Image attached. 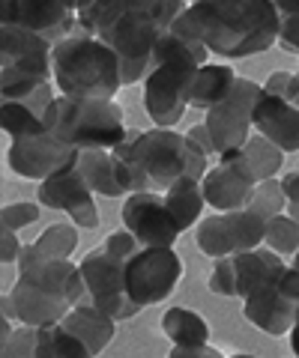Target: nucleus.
Instances as JSON below:
<instances>
[{
  "label": "nucleus",
  "instance_id": "nucleus-28",
  "mask_svg": "<svg viewBox=\"0 0 299 358\" xmlns=\"http://www.w3.org/2000/svg\"><path fill=\"white\" fill-rule=\"evenodd\" d=\"M162 331L174 346H201L209 343V322L197 310L171 308L162 317Z\"/></svg>",
  "mask_w": 299,
  "mask_h": 358
},
{
  "label": "nucleus",
  "instance_id": "nucleus-7",
  "mask_svg": "<svg viewBox=\"0 0 299 358\" xmlns=\"http://www.w3.org/2000/svg\"><path fill=\"white\" fill-rule=\"evenodd\" d=\"M270 218L260 215L254 206L234 209V212H216L197 224V248L213 260L242 251H254L267 242Z\"/></svg>",
  "mask_w": 299,
  "mask_h": 358
},
{
  "label": "nucleus",
  "instance_id": "nucleus-36",
  "mask_svg": "<svg viewBox=\"0 0 299 358\" xmlns=\"http://www.w3.org/2000/svg\"><path fill=\"white\" fill-rule=\"evenodd\" d=\"M263 90L267 93L281 96L284 102H291L293 108H299V72H272L267 81H263Z\"/></svg>",
  "mask_w": 299,
  "mask_h": 358
},
{
  "label": "nucleus",
  "instance_id": "nucleus-40",
  "mask_svg": "<svg viewBox=\"0 0 299 358\" xmlns=\"http://www.w3.org/2000/svg\"><path fill=\"white\" fill-rule=\"evenodd\" d=\"M168 358H225V355H221L216 346L201 343V346H174Z\"/></svg>",
  "mask_w": 299,
  "mask_h": 358
},
{
  "label": "nucleus",
  "instance_id": "nucleus-39",
  "mask_svg": "<svg viewBox=\"0 0 299 358\" xmlns=\"http://www.w3.org/2000/svg\"><path fill=\"white\" fill-rule=\"evenodd\" d=\"M279 45H281L284 51H296L299 54V15H284L281 18Z\"/></svg>",
  "mask_w": 299,
  "mask_h": 358
},
{
  "label": "nucleus",
  "instance_id": "nucleus-8",
  "mask_svg": "<svg viewBox=\"0 0 299 358\" xmlns=\"http://www.w3.org/2000/svg\"><path fill=\"white\" fill-rule=\"evenodd\" d=\"M81 275L87 284V299L96 308H102L111 320H129L141 310V305L129 296L126 287V260L111 254L105 245H96L90 254H84Z\"/></svg>",
  "mask_w": 299,
  "mask_h": 358
},
{
  "label": "nucleus",
  "instance_id": "nucleus-42",
  "mask_svg": "<svg viewBox=\"0 0 299 358\" xmlns=\"http://www.w3.org/2000/svg\"><path fill=\"white\" fill-rule=\"evenodd\" d=\"M281 188L287 197V209H299V173H284L281 176Z\"/></svg>",
  "mask_w": 299,
  "mask_h": 358
},
{
  "label": "nucleus",
  "instance_id": "nucleus-35",
  "mask_svg": "<svg viewBox=\"0 0 299 358\" xmlns=\"http://www.w3.org/2000/svg\"><path fill=\"white\" fill-rule=\"evenodd\" d=\"M36 218H39V203H27V200H15V203L4 206V212H0L4 230H15V233L21 227H30Z\"/></svg>",
  "mask_w": 299,
  "mask_h": 358
},
{
  "label": "nucleus",
  "instance_id": "nucleus-26",
  "mask_svg": "<svg viewBox=\"0 0 299 358\" xmlns=\"http://www.w3.org/2000/svg\"><path fill=\"white\" fill-rule=\"evenodd\" d=\"M165 200H168V206H171L174 218H176V224H180L183 233L189 230V227H195V221H197V215H201V209L207 206L201 179H195V176L176 179L168 192H165Z\"/></svg>",
  "mask_w": 299,
  "mask_h": 358
},
{
  "label": "nucleus",
  "instance_id": "nucleus-18",
  "mask_svg": "<svg viewBox=\"0 0 299 358\" xmlns=\"http://www.w3.org/2000/svg\"><path fill=\"white\" fill-rule=\"evenodd\" d=\"M78 171L93 188V194L102 197H129L135 192H150L138 167L126 159H117L111 150H81Z\"/></svg>",
  "mask_w": 299,
  "mask_h": 358
},
{
  "label": "nucleus",
  "instance_id": "nucleus-9",
  "mask_svg": "<svg viewBox=\"0 0 299 358\" xmlns=\"http://www.w3.org/2000/svg\"><path fill=\"white\" fill-rule=\"evenodd\" d=\"M197 66L156 63L144 78V108L159 129H174L192 108V84Z\"/></svg>",
  "mask_w": 299,
  "mask_h": 358
},
{
  "label": "nucleus",
  "instance_id": "nucleus-3",
  "mask_svg": "<svg viewBox=\"0 0 299 358\" xmlns=\"http://www.w3.org/2000/svg\"><path fill=\"white\" fill-rule=\"evenodd\" d=\"M117 159H126L138 167L147 179L150 192L165 194L168 188L183 176L204 179L209 164V155L197 147L189 134H180L174 129H150L138 131L129 129V141H123L120 147L111 150Z\"/></svg>",
  "mask_w": 299,
  "mask_h": 358
},
{
  "label": "nucleus",
  "instance_id": "nucleus-4",
  "mask_svg": "<svg viewBox=\"0 0 299 358\" xmlns=\"http://www.w3.org/2000/svg\"><path fill=\"white\" fill-rule=\"evenodd\" d=\"M54 84L63 96L72 99H114L123 87L120 60L108 45L75 30L72 36L54 45Z\"/></svg>",
  "mask_w": 299,
  "mask_h": 358
},
{
  "label": "nucleus",
  "instance_id": "nucleus-17",
  "mask_svg": "<svg viewBox=\"0 0 299 358\" xmlns=\"http://www.w3.org/2000/svg\"><path fill=\"white\" fill-rule=\"evenodd\" d=\"M51 54H54V42L39 36L36 30L18 24H0V63H4V72L54 81Z\"/></svg>",
  "mask_w": 299,
  "mask_h": 358
},
{
  "label": "nucleus",
  "instance_id": "nucleus-20",
  "mask_svg": "<svg viewBox=\"0 0 299 358\" xmlns=\"http://www.w3.org/2000/svg\"><path fill=\"white\" fill-rule=\"evenodd\" d=\"M254 131L272 141L281 152L299 150V108L284 102L281 96L263 90L254 105Z\"/></svg>",
  "mask_w": 299,
  "mask_h": 358
},
{
  "label": "nucleus",
  "instance_id": "nucleus-2",
  "mask_svg": "<svg viewBox=\"0 0 299 358\" xmlns=\"http://www.w3.org/2000/svg\"><path fill=\"white\" fill-rule=\"evenodd\" d=\"M171 30L204 42L209 54L239 60L279 42L281 13L272 0H195Z\"/></svg>",
  "mask_w": 299,
  "mask_h": 358
},
{
  "label": "nucleus",
  "instance_id": "nucleus-43",
  "mask_svg": "<svg viewBox=\"0 0 299 358\" xmlns=\"http://www.w3.org/2000/svg\"><path fill=\"white\" fill-rule=\"evenodd\" d=\"M272 3L281 13V18L284 15H299V0H272Z\"/></svg>",
  "mask_w": 299,
  "mask_h": 358
},
{
  "label": "nucleus",
  "instance_id": "nucleus-5",
  "mask_svg": "<svg viewBox=\"0 0 299 358\" xmlns=\"http://www.w3.org/2000/svg\"><path fill=\"white\" fill-rule=\"evenodd\" d=\"M46 126L75 150H114L129 141L123 108L114 99H72L60 93L46 110Z\"/></svg>",
  "mask_w": 299,
  "mask_h": 358
},
{
  "label": "nucleus",
  "instance_id": "nucleus-45",
  "mask_svg": "<svg viewBox=\"0 0 299 358\" xmlns=\"http://www.w3.org/2000/svg\"><path fill=\"white\" fill-rule=\"evenodd\" d=\"M230 358H254V355H246V352H239V355H230Z\"/></svg>",
  "mask_w": 299,
  "mask_h": 358
},
{
  "label": "nucleus",
  "instance_id": "nucleus-46",
  "mask_svg": "<svg viewBox=\"0 0 299 358\" xmlns=\"http://www.w3.org/2000/svg\"><path fill=\"white\" fill-rule=\"evenodd\" d=\"M293 358H296V355H293Z\"/></svg>",
  "mask_w": 299,
  "mask_h": 358
},
{
  "label": "nucleus",
  "instance_id": "nucleus-34",
  "mask_svg": "<svg viewBox=\"0 0 299 358\" xmlns=\"http://www.w3.org/2000/svg\"><path fill=\"white\" fill-rule=\"evenodd\" d=\"M36 341H39V329L15 326V331L4 338V355L0 358H36Z\"/></svg>",
  "mask_w": 299,
  "mask_h": 358
},
{
  "label": "nucleus",
  "instance_id": "nucleus-1",
  "mask_svg": "<svg viewBox=\"0 0 299 358\" xmlns=\"http://www.w3.org/2000/svg\"><path fill=\"white\" fill-rule=\"evenodd\" d=\"M183 13V0H93L78 15V30L99 36L117 54L123 87H129L147 78L162 33Z\"/></svg>",
  "mask_w": 299,
  "mask_h": 358
},
{
  "label": "nucleus",
  "instance_id": "nucleus-29",
  "mask_svg": "<svg viewBox=\"0 0 299 358\" xmlns=\"http://www.w3.org/2000/svg\"><path fill=\"white\" fill-rule=\"evenodd\" d=\"M209 60V48L204 42L197 39H189V36H180V33H162V39L153 51V66L156 63H189V66H207Z\"/></svg>",
  "mask_w": 299,
  "mask_h": 358
},
{
  "label": "nucleus",
  "instance_id": "nucleus-22",
  "mask_svg": "<svg viewBox=\"0 0 299 358\" xmlns=\"http://www.w3.org/2000/svg\"><path fill=\"white\" fill-rule=\"evenodd\" d=\"M18 278L27 284L48 289L54 296H63L66 301H72V305H78L81 299H87V284H84L81 266H75L72 260H46V263L18 268Z\"/></svg>",
  "mask_w": 299,
  "mask_h": 358
},
{
  "label": "nucleus",
  "instance_id": "nucleus-37",
  "mask_svg": "<svg viewBox=\"0 0 299 358\" xmlns=\"http://www.w3.org/2000/svg\"><path fill=\"white\" fill-rule=\"evenodd\" d=\"M102 245H105V248L114 254V257H120V260H129V257H135V254L144 248V245H141L135 236H132L126 227L117 230V233H111V236H108Z\"/></svg>",
  "mask_w": 299,
  "mask_h": 358
},
{
  "label": "nucleus",
  "instance_id": "nucleus-38",
  "mask_svg": "<svg viewBox=\"0 0 299 358\" xmlns=\"http://www.w3.org/2000/svg\"><path fill=\"white\" fill-rule=\"evenodd\" d=\"M21 251H25V245L18 242L15 230H0V263H4V266L18 263Z\"/></svg>",
  "mask_w": 299,
  "mask_h": 358
},
{
  "label": "nucleus",
  "instance_id": "nucleus-31",
  "mask_svg": "<svg viewBox=\"0 0 299 358\" xmlns=\"http://www.w3.org/2000/svg\"><path fill=\"white\" fill-rule=\"evenodd\" d=\"M0 126H4V131L9 134V141H21V138H33V134L48 131L46 120L39 114H33V110L21 102L0 105Z\"/></svg>",
  "mask_w": 299,
  "mask_h": 358
},
{
  "label": "nucleus",
  "instance_id": "nucleus-6",
  "mask_svg": "<svg viewBox=\"0 0 299 358\" xmlns=\"http://www.w3.org/2000/svg\"><path fill=\"white\" fill-rule=\"evenodd\" d=\"M299 310V272L293 266H281L272 272L254 293L246 299L242 317L258 331L281 338L291 334Z\"/></svg>",
  "mask_w": 299,
  "mask_h": 358
},
{
  "label": "nucleus",
  "instance_id": "nucleus-21",
  "mask_svg": "<svg viewBox=\"0 0 299 358\" xmlns=\"http://www.w3.org/2000/svg\"><path fill=\"white\" fill-rule=\"evenodd\" d=\"M9 296L15 301V320L21 326H33V329H42V326H51V322H60L66 313H69L75 305L66 301L63 296H54L48 289H42L36 284H27V281H15V287L9 289Z\"/></svg>",
  "mask_w": 299,
  "mask_h": 358
},
{
  "label": "nucleus",
  "instance_id": "nucleus-24",
  "mask_svg": "<svg viewBox=\"0 0 299 358\" xmlns=\"http://www.w3.org/2000/svg\"><path fill=\"white\" fill-rule=\"evenodd\" d=\"M75 248H78V227L75 224H51L36 242L25 245L18 268L46 263V260H69Z\"/></svg>",
  "mask_w": 299,
  "mask_h": 358
},
{
  "label": "nucleus",
  "instance_id": "nucleus-14",
  "mask_svg": "<svg viewBox=\"0 0 299 358\" xmlns=\"http://www.w3.org/2000/svg\"><path fill=\"white\" fill-rule=\"evenodd\" d=\"M78 0H0V24L36 30L48 42H63L78 30Z\"/></svg>",
  "mask_w": 299,
  "mask_h": 358
},
{
  "label": "nucleus",
  "instance_id": "nucleus-19",
  "mask_svg": "<svg viewBox=\"0 0 299 358\" xmlns=\"http://www.w3.org/2000/svg\"><path fill=\"white\" fill-rule=\"evenodd\" d=\"M201 188L207 206H213L216 212H234V209H246L254 200L258 179L237 159L234 150H228L221 152V162L207 171V176L201 179Z\"/></svg>",
  "mask_w": 299,
  "mask_h": 358
},
{
  "label": "nucleus",
  "instance_id": "nucleus-13",
  "mask_svg": "<svg viewBox=\"0 0 299 358\" xmlns=\"http://www.w3.org/2000/svg\"><path fill=\"white\" fill-rule=\"evenodd\" d=\"M120 218H123V227L144 248H174L176 239L183 236L168 200L159 192L129 194L123 209H120Z\"/></svg>",
  "mask_w": 299,
  "mask_h": 358
},
{
  "label": "nucleus",
  "instance_id": "nucleus-41",
  "mask_svg": "<svg viewBox=\"0 0 299 358\" xmlns=\"http://www.w3.org/2000/svg\"><path fill=\"white\" fill-rule=\"evenodd\" d=\"M186 134H189V138L197 143V147H201L207 155H213L216 152V143H213V134H209V129H207V122H201V126H192L189 131H186Z\"/></svg>",
  "mask_w": 299,
  "mask_h": 358
},
{
  "label": "nucleus",
  "instance_id": "nucleus-25",
  "mask_svg": "<svg viewBox=\"0 0 299 358\" xmlns=\"http://www.w3.org/2000/svg\"><path fill=\"white\" fill-rule=\"evenodd\" d=\"M237 87V72L228 63H207L197 69L195 84H192V108H216L234 93Z\"/></svg>",
  "mask_w": 299,
  "mask_h": 358
},
{
  "label": "nucleus",
  "instance_id": "nucleus-27",
  "mask_svg": "<svg viewBox=\"0 0 299 358\" xmlns=\"http://www.w3.org/2000/svg\"><path fill=\"white\" fill-rule=\"evenodd\" d=\"M234 152H237V159L254 173L258 182L275 179V173H279L281 164H284V152L275 147L272 141L263 138V134H251V138L242 143V147H237Z\"/></svg>",
  "mask_w": 299,
  "mask_h": 358
},
{
  "label": "nucleus",
  "instance_id": "nucleus-10",
  "mask_svg": "<svg viewBox=\"0 0 299 358\" xmlns=\"http://www.w3.org/2000/svg\"><path fill=\"white\" fill-rule=\"evenodd\" d=\"M183 278V260L174 248H141L126 260V287L129 296L141 308L165 301Z\"/></svg>",
  "mask_w": 299,
  "mask_h": 358
},
{
  "label": "nucleus",
  "instance_id": "nucleus-15",
  "mask_svg": "<svg viewBox=\"0 0 299 358\" xmlns=\"http://www.w3.org/2000/svg\"><path fill=\"white\" fill-rule=\"evenodd\" d=\"M78 155L81 150L57 141L51 131H42V134H33V138H21L9 143L6 162L18 176L48 179L54 173L66 171V167H75L78 164Z\"/></svg>",
  "mask_w": 299,
  "mask_h": 358
},
{
  "label": "nucleus",
  "instance_id": "nucleus-12",
  "mask_svg": "<svg viewBox=\"0 0 299 358\" xmlns=\"http://www.w3.org/2000/svg\"><path fill=\"white\" fill-rule=\"evenodd\" d=\"M284 266L281 254L270 248H254L216 260L209 272V289L221 299H249L272 272Z\"/></svg>",
  "mask_w": 299,
  "mask_h": 358
},
{
  "label": "nucleus",
  "instance_id": "nucleus-33",
  "mask_svg": "<svg viewBox=\"0 0 299 358\" xmlns=\"http://www.w3.org/2000/svg\"><path fill=\"white\" fill-rule=\"evenodd\" d=\"M249 206H254L260 215H267L270 221L275 215L287 212V197L281 188V179H267V182H258V192H254V200Z\"/></svg>",
  "mask_w": 299,
  "mask_h": 358
},
{
  "label": "nucleus",
  "instance_id": "nucleus-44",
  "mask_svg": "<svg viewBox=\"0 0 299 358\" xmlns=\"http://www.w3.org/2000/svg\"><path fill=\"white\" fill-rule=\"evenodd\" d=\"M291 266H293V268H296V272H299V251L293 254V263H291Z\"/></svg>",
  "mask_w": 299,
  "mask_h": 358
},
{
  "label": "nucleus",
  "instance_id": "nucleus-30",
  "mask_svg": "<svg viewBox=\"0 0 299 358\" xmlns=\"http://www.w3.org/2000/svg\"><path fill=\"white\" fill-rule=\"evenodd\" d=\"M36 358H93V355L84 346V341L75 338L63 322H51V326L39 329Z\"/></svg>",
  "mask_w": 299,
  "mask_h": 358
},
{
  "label": "nucleus",
  "instance_id": "nucleus-32",
  "mask_svg": "<svg viewBox=\"0 0 299 358\" xmlns=\"http://www.w3.org/2000/svg\"><path fill=\"white\" fill-rule=\"evenodd\" d=\"M267 248L275 254H296L299 251V221L293 215H275L267 227Z\"/></svg>",
  "mask_w": 299,
  "mask_h": 358
},
{
  "label": "nucleus",
  "instance_id": "nucleus-16",
  "mask_svg": "<svg viewBox=\"0 0 299 358\" xmlns=\"http://www.w3.org/2000/svg\"><path fill=\"white\" fill-rule=\"evenodd\" d=\"M36 197H39L42 206L66 212L75 227H81V230H96L99 227V209L93 203V188L87 185V179L78 171V164L66 167V171L54 173L48 179H42Z\"/></svg>",
  "mask_w": 299,
  "mask_h": 358
},
{
  "label": "nucleus",
  "instance_id": "nucleus-11",
  "mask_svg": "<svg viewBox=\"0 0 299 358\" xmlns=\"http://www.w3.org/2000/svg\"><path fill=\"white\" fill-rule=\"evenodd\" d=\"M263 93V84H254L249 78H237V87L225 102L207 110V129L213 134L216 152H228L242 147L251 138L254 129V105Z\"/></svg>",
  "mask_w": 299,
  "mask_h": 358
},
{
  "label": "nucleus",
  "instance_id": "nucleus-23",
  "mask_svg": "<svg viewBox=\"0 0 299 358\" xmlns=\"http://www.w3.org/2000/svg\"><path fill=\"white\" fill-rule=\"evenodd\" d=\"M60 322L75 334V338L84 341V346L90 350L93 358L102 355L105 346L114 341V322H117V320H111L108 313H105L102 308H96L90 299L78 301V305H75L69 313H66Z\"/></svg>",
  "mask_w": 299,
  "mask_h": 358
}]
</instances>
